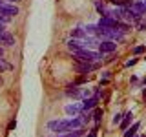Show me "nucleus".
I'll use <instances>...</instances> for the list:
<instances>
[{
	"label": "nucleus",
	"mask_w": 146,
	"mask_h": 137,
	"mask_svg": "<svg viewBox=\"0 0 146 137\" xmlns=\"http://www.w3.org/2000/svg\"><path fill=\"white\" fill-rule=\"evenodd\" d=\"M131 9L139 15H143V13H146V4H131Z\"/></svg>",
	"instance_id": "nucleus-15"
},
{
	"label": "nucleus",
	"mask_w": 146,
	"mask_h": 137,
	"mask_svg": "<svg viewBox=\"0 0 146 137\" xmlns=\"http://www.w3.org/2000/svg\"><path fill=\"white\" fill-rule=\"evenodd\" d=\"M0 44L4 46H15V37L7 31H0Z\"/></svg>",
	"instance_id": "nucleus-8"
},
{
	"label": "nucleus",
	"mask_w": 146,
	"mask_h": 137,
	"mask_svg": "<svg viewBox=\"0 0 146 137\" xmlns=\"http://www.w3.org/2000/svg\"><path fill=\"white\" fill-rule=\"evenodd\" d=\"M104 53L100 51H91V49H79L75 51V62H97L102 59Z\"/></svg>",
	"instance_id": "nucleus-3"
},
{
	"label": "nucleus",
	"mask_w": 146,
	"mask_h": 137,
	"mask_svg": "<svg viewBox=\"0 0 146 137\" xmlns=\"http://www.w3.org/2000/svg\"><path fill=\"white\" fill-rule=\"evenodd\" d=\"M135 62H137V59H131V61H128V62H126V66H133Z\"/></svg>",
	"instance_id": "nucleus-20"
},
{
	"label": "nucleus",
	"mask_w": 146,
	"mask_h": 137,
	"mask_svg": "<svg viewBox=\"0 0 146 137\" xmlns=\"http://www.w3.org/2000/svg\"><path fill=\"white\" fill-rule=\"evenodd\" d=\"M97 26L99 27H117L119 29V20L117 18H111V17H100Z\"/></svg>",
	"instance_id": "nucleus-7"
},
{
	"label": "nucleus",
	"mask_w": 146,
	"mask_h": 137,
	"mask_svg": "<svg viewBox=\"0 0 146 137\" xmlns=\"http://www.w3.org/2000/svg\"><path fill=\"white\" fill-rule=\"evenodd\" d=\"M2 55H4V49H2V48H0V57H2Z\"/></svg>",
	"instance_id": "nucleus-22"
},
{
	"label": "nucleus",
	"mask_w": 146,
	"mask_h": 137,
	"mask_svg": "<svg viewBox=\"0 0 146 137\" xmlns=\"http://www.w3.org/2000/svg\"><path fill=\"white\" fill-rule=\"evenodd\" d=\"M88 33L84 31V27H77V29H71V39H79V40H84Z\"/></svg>",
	"instance_id": "nucleus-10"
},
{
	"label": "nucleus",
	"mask_w": 146,
	"mask_h": 137,
	"mask_svg": "<svg viewBox=\"0 0 146 137\" xmlns=\"http://www.w3.org/2000/svg\"><path fill=\"white\" fill-rule=\"evenodd\" d=\"M0 15L15 17V15H18V7L17 6H9V4H6V2H0Z\"/></svg>",
	"instance_id": "nucleus-4"
},
{
	"label": "nucleus",
	"mask_w": 146,
	"mask_h": 137,
	"mask_svg": "<svg viewBox=\"0 0 146 137\" xmlns=\"http://www.w3.org/2000/svg\"><path fill=\"white\" fill-rule=\"evenodd\" d=\"M144 49H146L144 46H135V48H133V53H135V55H141V53L144 51Z\"/></svg>",
	"instance_id": "nucleus-17"
},
{
	"label": "nucleus",
	"mask_w": 146,
	"mask_h": 137,
	"mask_svg": "<svg viewBox=\"0 0 146 137\" xmlns=\"http://www.w3.org/2000/svg\"><path fill=\"white\" fill-rule=\"evenodd\" d=\"M66 93L70 95V97H82V90H79L77 86H70V88L66 90Z\"/></svg>",
	"instance_id": "nucleus-12"
},
{
	"label": "nucleus",
	"mask_w": 146,
	"mask_h": 137,
	"mask_svg": "<svg viewBox=\"0 0 146 137\" xmlns=\"http://www.w3.org/2000/svg\"><path fill=\"white\" fill-rule=\"evenodd\" d=\"M131 117H133V115H131V112H128L126 115H124V119L121 121V128H122V130H126V128L130 126V122H131Z\"/></svg>",
	"instance_id": "nucleus-14"
},
{
	"label": "nucleus",
	"mask_w": 146,
	"mask_h": 137,
	"mask_svg": "<svg viewBox=\"0 0 146 137\" xmlns=\"http://www.w3.org/2000/svg\"><path fill=\"white\" fill-rule=\"evenodd\" d=\"M97 68H99V64H91V62H77L75 64V70L79 73H90V71L97 70Z\"/></svg>",
	"instance_id": "nucleus-6"
},
{
	"label": "nucleus",
	"mask_w": 146,
	"mask_h": 137,
	"mask_svg": "<svg viewBox=\"0 0 146 137\" xmlns=\"http://www.w3.org/2000/svg\"><path fill=\"white\" fill-rule=\"evenodd\" d=\"M82 112V106H79V104H68L66 106V113L68 115H77V113Z\"/></svg>",
	"instance_id": "nucleus-11"
},
{
	"label": "nucleus",
	"mask_w": 146,
	"mask_h": 137,
	"mask_svg": "<svg viewBox=\"0 0 146 137\" xmlns=\"http://www.w3.org/2000/svg\"><path fill=\"white\" fill-rule=\"evenodd\" d=\"M139 126H141L139 122H135V124L131 126V128L128 126V128H126V132H124V137H133V135L137 134V130H139Z\"/></svg>",
	"instance_id": "nucleus-13"
},
{
	"label": "nucleus",
	"mask_w": 146,
	"mask_h": 137,
	"mask_svg": "<svg viewBox=\"0 0 146 137\" xmlns=\"http://www.w3.org/2000/svg\"><path fill=\"white\" fill-rule=\"evenodd\" d=\"M7 2H18V0H7Z\"/></svg>",
	"instance_id": "nucleus-23"
},
{
	"label": "nucleus",
	"mask_w": 146,
	"mask_h": 137,
	"mask_svg": "<svg viewBox=\"0 0 146 137\" xmlns=\"http://www.w3.org/2000/svg\"><path fill=\"white\" fill-rule=\"evenodd\" d=\"M121 113H115V117H113V124H119V122H121Z\"/></svg>",
	"instance_id": "nucleus-19"
},
{
	"label": "nucleus",
	"mask_w": 146,
	"mask_h": 137,
	"mask_svg": "<svg viewBox=\"0 0 146 137\" xmlns=\"http://www.w3.org/2000/svg\"><path fill=\"white\" fill-rule=\"evenodd\" d=\"M117 49V44L113 42V40H102V42H99V51L100 53H113Z\"/></svg>",
	"instance_id": "nucleus-5"
},
{
	"label": "nucleus",
	"mask_w": 146,
	"mask_h": 137,
	"mask_svg": "<svg viewBox=\"0 0 146 137\" xmlns=\"http://www.w3.org/2000/svg\"><path fill=\"white\" fill-rule=\"evenodd\" d=\"M144 4H146V2H144Z\"/></svg>",
	"instance_id": "nucleus-25"
},
{
	"label": "nucleus",
	"mask_w": 146,
	"mask_h": 137,
	"mask_svg": "<svg viewBox=\"0 0 146 137\" xmlns=\"http://www.w3.org/2000/svg\"><path fill=\"white\" fill-rule=\"evenodd\" d=\"M58 137H70V135H58Z\"/></svg>",
	"instance_id": "nucleus-24"
},
{
	"label": "nucleus",
	"mask_w": 146,
	"mask_h": 137,
	"mask_svg": "<svg viewBox=\"0 0 146 137\" xmlns=\"http://www.w3.org/2000/svg\"><path fill=\"white\" fill-rule=\"evenodd\" d=\"M15 128H17V121H11V122H9V124H7V132L15 130Z\"/></svg>",
	"instance_id": "nucleus-18"
},
{
	"label": "nucleus",
	"mask_w": 146,
	"mask_h": 137,
	"mask_svg": "<svg viewBox=\"0 0 146 137\" xmlns=\"http://www.w3.org/2000/svg\"><path fill=\"white\" fill-rule=\"evenodd\" d=\"M80 124H82L80 119H68V121H49L48 128L60 134V132H70V130H75V128H80Z\"/></svg>",
	"instance_id": "nucleus-1"
},
{
	"label": "nucleus",
	"mask_w": 146,
	"mask_h": 137,
	"mask_svg": "<svg viewBox=\"0 0 146 137\" xmlns=\"http://www.w3.org/2000/svg\"><path fill=\"white\" fill-rule=\"evenodd\" d=\"M88 137H97V130H91V132H90V135H88Z\"/></svg>",
	"instance_id": "nucleus-21"
},
{
	"label": "nucleus",
	"mask_w": 146,
	"mask_h": 137,
	"mask_svg": "<svg viewBox=\"0 0 146 137\" xmlns=\"http://www.w3.org/2000/svg\"><path fill=\"white\" fill-rule=\"evenodd\" d=\"M95 35L102 37V39H106V40H113V42L124 40V31L117 29V27H99Z\"/></svg>",
	"instance_id": "nucleus-2"
},
{
	"label": "nucleus",
	"mask_w": 146,
	"mask_h": 137,
	"mask_svg": "<svg viewBox=\"0 0 146 137\" xmlns=\"http://www.w3.org/2000/svg\"><path fill=\"white\" fill-rule=\"evenodd\" d=\"M100 117H102V110H95V115H93V119H95V122H97V124H99V122H100Z\"/></svg>",
	"instance_id": "nucleus-16"
},
{
	"label": "nucleus",
	"mask_w": 146,
	"mask_h": 137,
	"mask_svg": "<svg viewBox=\"0 0 146 137\" xmlns=\"http://www.w3.org/2000/svg\"><path fill=\"white\" fill-rule=\"evenodd\" d=\"M97 102H99V93L97 95H93V97H86L84 99V102H82V110H91V108H95L97 106Z\"/></svg>",
	"instance_id": "nucleus-9"
}]
</instances>
